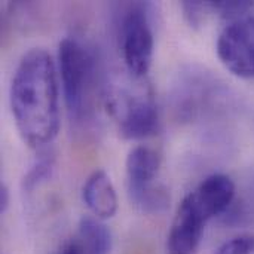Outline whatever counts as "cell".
Instances as JSON below:
<instances>
[{"mask_svg": "<svg viewBox=\"0 0 254 254\" xmlns=\"http://www.w3.org/2000/svg\"><path fill=\"white\" fill-rule=\"evenodd\" d=\"M9 101L16 129L33 149L54 141L60 129L57 68L51 55L34 48L22 55L12 76Z\"/></svg>", "mask_w": 254, "mask_h": 254, "instance_id": "6da1fadb", "label": "cell"}, {"mask_svg": "<svg viewBox=\"0 0 254 254\" xmlns=\"http://www.w3.org/2000/svg\"><path fill=\"white\" fill-rule=\"evenodd\" d=\"M58 73L70 121L77 127L92 125L106 86L94 48L77 37L63 39L58 48Z\"/></svg>", "mask_w": 254, "mask_h": 254, "instance_id": "7a4b0ae2", "label": "cell"}, {"mask_svg": "<svg viewBox=\"0 0 254 254\" xmlns=\"http://www.w3.org/2000/svg\"><path fill=\"white\" fill-rule=\"evenodd\" d=\"M217 216H222L219 201L199 183L177 210L167 238V253L196 254L205 225Z\"/></svg>", "mask_w": 254, "mask_h": 254, "instance_id": "3957f363", "label": "cell"}, {"mask_svg": "<svg viewBox=\"0 0 254 254\" xmlns=\"http://www.w3.org/2000/svg\"><path fill=\"white\" fill-rule=\"evenodd\" d=\"M119 39L128 73L143 79L152 65L155 36L149 3H128L121 9Z\"/></svg>", "mask_w": 254, "mask_h": 254, "instance_id": "277c9868", "label": "cell"}, {"mask_svg": "<svg viewBox=\"0 0 254 254\" xmlns=\"http://www.w3.org/2000/svg\"><path fill=\"white\" fill-rule=\"evenodd\" d=\"M161 168V155L147 146L134 147L125 162L127 189L132 204L147 214H162L170 207V193L155 185Z\"/></svg>", "mask_w": 254, "mask_h": 254, "instance_id": "5b68a950", "label": "cell"}, {"mask_svg": "<svg viewBox=\"0 0 254 254\" xmlns=\"http://www.w3.org/2000/svg\"><path fill=\"white\" fill-rule=\"evenodd\" d=\"M106 98L118 119L122 137L140 140L156 132L159 115L155 98L147 88L121 89Z\"/></svg>", "mask_w": 254, "mask_h": 254, "instance_id": "8992f818", "label": "cell"}, {"mask_svg": "<svg viewBox=\"0 0 254 254\" xmlns=\"http://www.w3.org/2000/svg\"><path fill=\"white\" fill-rule=\"evenodd\" d=\"M217 55L235 76L254 77V16L231 21L219 34Z\"/></svg>", "mask_w": 254, "mask_h": 254, "instance_id": "52a82bcc", "label": "cell"}, {"mask_svg": "<svg viewBox=\"0 0 254 254\" xmlns=\"http://www.w3.org/2000/svg\"><path fill=\"white\" fill-rule=\"evenodd\" d=\"M112 232L98 219L83 217L71 237L52 254H110Z\"/></svg>", "mask_w": 254, "mask_h": 254, "instance_id": "ba28073f", "label": "cell"}, {"mask_svg": "<svg viewBox=\"0 0 254 254\" xmlns=\"http://www.w3.org/2000/svg\"><path fill=\"white\" fill-rule=\"evenodd\" d=\"M82 198L98 220L112 219L118 211L116 189L104 170H95L89 174L82 189Z\"/></svg>", "mask_w": 254, "mask_h": 254, "instance_id": "9c48e42d", "label": "cell"}, {"mask_svg": "<svg viewBox=\"0 0 254 254\" xmlns=\"http://www.w3.org/2000/svg\"><path fill=\"white\" fill-rule=\"evenodd\" d=\"M52 171H54V156L49 153H43L42 158H39L25 174L22 180L24 190L25 192L34 190L40 183L49 180V177L52 176Z\"/></svg>", "mask_w": 254, "mask_h": 254, "instance_id": "30bf717a", "label": "cell"}, {"mask_svg": "<svg viewBox=\"0 0 254 254\" xmlns=\"http://www.w3.org/2000/svg\"><path fill=\"white\" fill-rule=\"evenodd\" d=\"M208 6L211 10L217 12L223 18L228 19H240L247 16V12L254 7V1H226V0H219V1H208Z\"/></svg>", "mask_w": 254, "mask_h": 254, "instance_id": "8fae6325", "label": "cell"}, {"mask_svg": "<svg viewBox=\"0 0 254 254\" xmlns=\"http://www.w3.org/2000/svg\"><path fill=\"white\" fill-rule=\"evenodd\" d=\"M216 254H254L253 235H240L225 243Z\"/></svg>", "mask_w": 254, "mask_h": 254, "instance_id": "7c38bea8", "label": "cell"}, {"mask_svg": "<svg viewBox=\"0 0 254 254\" xmlns=\"http://www.w3.org/2000/svg\"><path fill=\"white\" fill-rule=\"evenodd\" d=\"M183 15L190 27H199L204 21V12L208 9V1H183Z\"/></svg>", "mask_w": 254, "mask_h": 254, "instance_id": "4fadbf2b", "label": "cell"}, {"mask_svg": "<svg viewBox=\"0 0 254 254\" xmlns=\"http://www.w3.org/2000/svg\"><path fill=\"white\" fill-rule=\"evenodd\" d=\"M9 202H10V193L9 189L4 183H1L0 186V213L4 214L9 208Z\"/></svg>", "mask_w": 254, "mask_h": 254, "instance_id": "5bb4252c", "label": "cell"}]
</instances>
